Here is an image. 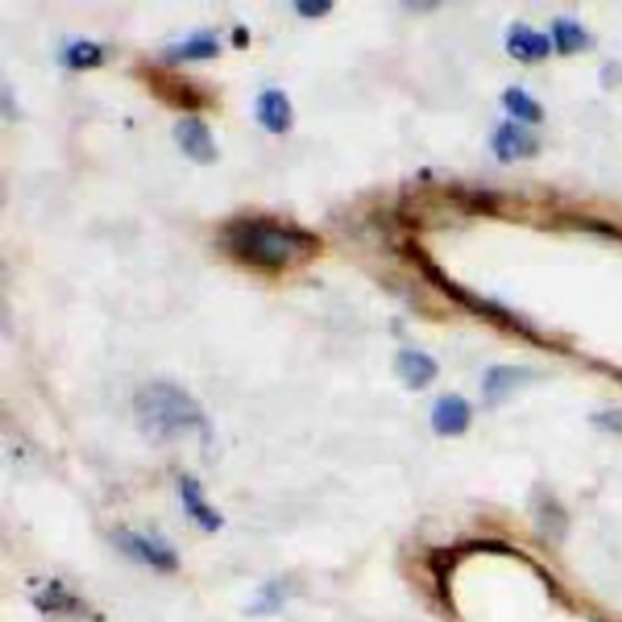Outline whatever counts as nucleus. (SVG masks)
<instances>
[{"instance_id": "1", "label": "nucleus", "mask_w": 622, "mask_h": 622, "mask_svg": "<svg viewBox=\"0 0 622 622\" xmlns=\"http://www.w3.org/2000/svg\"><path fill=\"white\" fill-rule=\"evenodd\" d=\"M222 246L241 265L263 273L297 268L321 251V241L311 231L270 217H239L229 222L222 229Z\"/></svg>"}, {"instance_id": "2", "label": "nucleus", "mask_w": 622, "mask_h": 622, "mask_svg": "<svg viewBox=\"0 0 622 622\" xmlns=\"http://www.w3.org/2000/svg\"><path fill=\"white\" fill-rule=\"evenodd\" d=\"M134 416L141 433L156 445L173 443L190 433L209 435V421L200 404L171 382L144 384L134 394Z\"/></svg>"}, {"instance_id": "3", "label": "nucleus", "mask_w": 622, "mask_h": 622, "mask_svg": "<svg viewBox=\"0 0 622 622\" xmlns=\"http://www.w3.org/2000/svg\"><path fill=\"white\" fill-rule=\"evenodd\" d=\"M115 542L129 559H134V562L144 564L149 569L168 574V571H175L180 567L178 552L158 535L122 528L115 533Z\"/></svg>"}, {"instance_id": "4", "label": "nucleus", "mask_w": 622, "mask_h": 622, "mask_svg": "<svg viewBox=\"0 0 622 622\" xmlns=\"http://www.w3.org/2000/svg\"><path fill=\"white\" fill-rule=\"evenodd\" d=\"M175 141L190 161L202 163V166L217 161V144H214L212 132L200 117H183L175 124Z\"/></svg>"}, {"instance_id": "5", "label": "nucleus", "mask_w": 622, "mask_h": 622, "mask_svg": "<svg viewBox=\"0 0 622 622\" xmlns=\"http://www.w3.org/2000/svg\"><path fill=\"white\" fill-rule=\"evenodd\" d=\"M180 499H183V508L188 518L205 533H217L224 525V516L207 501L205 491H202L195 477H188V474L180 477Z\"/></svg>"}, {"instance_id": "6", "label": "nucleus", "mask_w": 622, "mask_h": 622, "mask_svg": "<svg viewBox=\"0 0 622 622\" xmlns=\"http://www.w3.org/2000/svg\"><path fill=\"white\" fill-rule=\"evenodd\" d=\"M35 605L39 613L52 618H86L88 608L81 598H76L61 581H47L37 591Z\"/></svg>"}, {"instance_id": "7", "label": "nucleus", "mask_w": 622, "mask_h": 622, "mask_svg": "<svg viewBox=\"0 0 622 622\" xmlns=\"http://www.w3.org/2000/svg\"><path fill=\"white\" fill-rule=\"evenodd\" d=\"M491 146H494V154L499 156V161L511 163L518 161V158L535 156L537 139L528 132V129L520 127L516 122H503L494 132Z\"/></svg>"}, {"instance_id": "8", "label": "nucleus", "mask_w": 622, "mask_h": 622, "mask_svg": "<svg viewBox=\"0 0 622 622\" xmlns=\"http://www.w3.org/2000/svg\"><path fill=\"white\" fill-rule=\"evenodd\" d=\"M256 117L260 127L270 134H285L292 127V105L285 90L270 88L258 95Z\"/></svg>"}, {"instance_id": "9", "label": "nucleus", "mask_w": 622, "mask_h": 622, "mask_svg": "<svg viewBox=\"0 0 622 622\" xmlns=\"http://www.w3.org/2000/svg\"><path fill=\"white\" fill-rule=\"evenodd\" d=\"M506 49L513 59L523 61V64H533V61H542L550 56L552 39L528 25H513L508 30Z\"/></svg>"}, {"instance_id": "10", "label": "nucleus", "mask_w": 622, "mask_h": 622, "mask_svg": "<svg viewBox=\"0 0 622 622\" xmlns=\"http://www.w3.org/2000/svg\"><path fill=\"white\" fill-rule=\"evenodd\" d=\"M433 431L438 435H462L472 423V409L462 397L448 394L435 401L431 414Z\"/></svg>"}, {"instance_id": "11", "label": "nucleus", "mask_w": 622, "mask_h": 622, "mask_svg": "<svg viewBox=\"0 0 622 622\" xmlns=\"http://www.w3.org/2000/svg\"><path fill=\"white\" fill-rule=\"evenodd\" d=\"M394 367H397L401 382L414 392L428 387L438 377V363L421 350H401L397 360H394Z\"/></svg>"}, {"instance_id": "12", "label": "nucleus", "mask_w": 622, "mask_h": 622, "mask_svg": "<svg viewBox=\"0 0 622 622\" xmlns=\"http://www.w3.org/2000/svg\"><path fill=\"white\" fill-rule=\"evenodd\" d=\"M528 380H533V372L525 370V367H506V365L489 367L482 382L484 399L496 404V401H501L506 394H511L513 389H518L520 384H525Z\"/></svg>"}, {"instance_id": "13", "label": "nucleus", "mask_w": 622, "mask_h": 622, "mask_svg": "<svg viewBox=\"0 0 622 622\" xmlns=\"http://www.w3.org/2000/svg\"><path fill=\"white\" fill-rule=\"evenodd\" d=\"M219 52H222V47H219L217 37L209 35V32H197V35H192L188 39H183V42L168 47L166 59H171V61H202V59H214V56H217Z\"/></svg>"}, {"instance_id": "14", "label": "nucleus", "mask_w": 622, "mask_h": 622, "mask_svg": "<svg viewBox=\"0 0 622 622\" xmlns=\"http://www.w3.org/2000/svg\"><path fill=\"white\" fill-rule=\"evenodd\" d=\"M287 603V584L282 581H268L258 588V593L253 596V601L248 603L246 615H253V618H273V615L280 613Z\"/></svg>"}, {"instance_id": "15", "label": "nucleus", "mask_w": 622, "mask_h": 622, "mask_svg": "<svg viewBox=\"0 0 622 622\" xmlns=\"http://www.w3.org/2000/svg\"><path fill=\"white\" fill-rule=\"evenodd\" d=\"M552 42L559 54H576L591 47V37H588V32L579 25V22H574L569 18H559L557 22H554Z\"/></svg>"}, {"instance_id": "16", "label": "nucleus", "mask_w": 622, "mask_h": 622, "mask_svg": "<svg viewBox=\"0 0 622 622\" xmlns=\"http://www.w3.org/2000/svg\"><path fill=\"white\" fill-rule=\"evenodd\" d=\"M154 90H158L163 98L171 100V103L178 107H200L202 105V95L197 93V88H192L190 83L180 81L178 76H161V73H156Z\"/></svg>"}, {"instance_id": "17", "label": "nucleus", "mask_w": 622, "mask_h": 622, "mask_svg": "<svg viewBox=\"0 0 622 622\" xmlns=\"http://www.w3.org/2000/svg\"><path fill=\"white\" fill-rule=\"evenodd\" d=\"M503 107H506V110L520 122L537 124L542 122V117H545L540 103H537L533 95L523 88H508L506 93H503Z\"/></svg>"}, {"instance_id": "18", "label": "nucleus", "mask_w": 622, "mask_h": 622, "mask_svg": "<svg viewBox=\"0 0 622 622\" xmlns=\"http://www.w3.org/2000/svg\"><path fill=\"white\" fill-rule=\"evenodd\" d=\"M64 61L69 69H95V66H100L105 61V52L100 44L90 42V39H76V42H71L69 47L64 49Z\"/></svg>"}, {"instance_id": "19", "label": "nucleus", "mask_w": 622, "mask_h": 622, "mask_svg": "<svg viewBox=\"0 0 622 622\" xmlns=\"http://www.w3.org/2000/svg\"><path fill=\"white\" fill-rule=\"evenodd\" d=\"M333 8L331 3H319V0H302V3H297V13L299 15H304V18H311V20H316V18H321V15H326L329 13V10Z\"/></svg>"}, {"instance_id": "20", "label": "nucleus", "mask_w": 622, "mask_h": 622, "mask_svg": "<svg viewBox=\"0 0 622 622\" xmlns=\"http://www.w3.org/2000/svg\"><path fill=\"white\" fill-rule=\"evenodd\" d=\"M593 423H598L603 431L622 433V411H603V414L593 416Z\"/></svg>"}]
</instances>
